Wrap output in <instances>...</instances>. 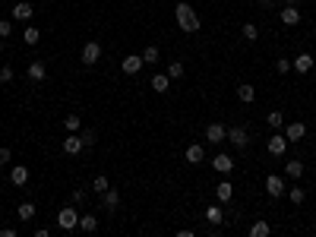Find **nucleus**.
Returning <instances> with one entry per match:
<instances>
[{
	"mask_svg": "<svg viewBox=\"0 0 316 237\" xmlns=\"http://www.w3.org/2000/svg\"><path fill=\"white\" fill-rule=\"evenodd\" d=\"M228 139L234 142V149H247L250 146V130L247 127H231L228 130Z\"/></svg>",
	"mask_w": 316,
	"mask_h": 237,
	"instance_id": "7ed1b4c3",
	"label": "nucleus"
},
{
	"mask_svg": "<svg viewBox=\"0 0 316 237\" xmlns=\"http://www.w3.org/2000/svg\"><path fill=\"white\" fill-rule=\"evenodd\" d=\"M168 76H171V79H180V76H183V64H180V61H171V64H168Z\"/></svg>",
	"mask_w": 316,
	"mask_h": 237,
	"instance_id": "2f4dec72",
	"label": "nucleus"
},
{
	"mask_svg": "<svg viewBox=\"0 0 316 237\" xmlns=\"http://www.w3.org/2000/svg\"><path fill=\"white\" fill-rule=\"evenodd\" d=\"M108 187H111V184H108V177H104V174H98L95 181H92V190H95V193H104Z\"/></svg>",
	"mask_w": 316,
	"mask_h": 237,
	"instance_id": "72a5a7b5",
	"label": "nucleus"
},
{
	"mask_svg": "<svg viewBox=\"0 0 316 237\" xmlns=\"http://www.w3.org/2000/svg\"><path fill=\"white\" fill-rule=\"evenodd\" d=\"M266 124L272 127V130H278V127H285V114L282 111H269V117H266Z\"/></svg>",
	"mask_w": 316,
	"mask_h": 237,
	"instance_id": "c756f323",
	"label": "nucleus"
},
{
	"mask_svg": "<svg viewBox=\"0 0 316 237\" xmlns=\"http://www.w3.org/2000/svg\"><path fill=\"white\" fill-rule=\"evenodd\" d=\"M288 199H291L294 206H300L303 199H307V190H303V187H291V190H288Z\"/></svg>",
	"mask_w": 316,
	"mask_h": 237,
	"instance_id": "cd10ccee",
	"label": "nucleus"
},
{
	"mask_svg": "<svg viewBox=\"0 0 316 237\" xmlns=\"http://www.w3.org/2000/svg\"><path fill=\"white\" fill-rule=\"evenodd\" d=\"M269 155H285V149H288V136L282 133V136H272V139H269Z\"/></svg>",
	"mask_w": 316,
	"mask_h": 237,
	"instance_id": "f3484780",
	"label": "nucleus"
},
{
	"mask_svg": "<svg viewBox=\"0 0 316 237\" xmlns=\"http://www.w3.org/2000/svg\"><path fill=\"white\" fill-rule=\"evenodd\" d=\"M215 196H218V203H231V199H234V184L231 181L215 184Z\"/></svg>",
	"mask_w": 316,
	"mask_h": 237,
	"instance_id": "dca6fc26",
	"label": "nucleus"
},
{
	"mask_svg": "<svg viewBox=\"0 0 316 237\" xmlns=\"http://www.w3.org/2000/svg\"><path fill=\"white\" fill-rule=\"evenodd\" d=\"M260 7H263V10H272V7H275V0H260Z\"/></svg>",
	"mask_w": 316,
	"mask_h": 237,
	"instance_id": "79ce46f5",
	"label": "nucleus"
},
{
	"mask_svg": "<svg viewBox=\"0 0 316 237\" xmlns=\"http://www.w3.org/2000/svg\"><path fill=\"white\" fill-rule=\"evenodd\" d=\"M83 149H86L83 146V136H67L64 139V152H67V155H79Z\"/></svg>",
	"mask_w": 316,
	"mask_h": 237,
	"instance_id": "6ab92c4d",
	"label": "nucleus"
},
{
	"mask_svg": "<svg viewBox=\"0 0 316 237\" xmlns=\"http://www.w3.org/2000/svg\"><path fill=\"white\" fill-rule=\"evenodd\" d=\"M0 54H4V38H0Z\"/></svg>",
	"mask_w": 316,
	"mask_h": 237,
	"instance_id": "c03bdc74",
	"label": "nucleus"
},
{
	"mask_svg": "<svg viewBox=\"0 0 316 237\" xmlns=\"http://www.w3.org/2000/svg\"><path fill=\"white\" fill-rule=\"evenodd\" d=\"M174 16H177V26L183 29V32H200V16H196V10L190 7V4H183V0H180V4L177 7H174Z\"/></svg>",
	"mask_w": 316,
	"mask_h": 237,
	"instance_id": "f257e3e1",
	"label": "nucleus"
},
{
	"mask_svg": "<svg viewBox=\"0 0 316 237\" xmlns=\"http://www.w3.org/2000/svg\"><path fill=\"white\" fill-rule=\"evenodd\" d=\"M285 174L291 177V181H297V177H303V161H288V164H285Z\"/></svg>",
	"mask_w": 316,
	"mask_h": 237,
	"instance_id": "a878e982",
	"label": "nucleus"
},
{
	"mask_svg": "<svg viewBox=\"0 0 316 237\" xmlns=\"http://www.w3.org/2000/svg\"><path fill=\"white\" fill-rule=\"evenodd\" d=\"M285 4H288V7H297V4H300V0H285Z\"/></svg>",
	"mask_w": 316,
	"mask_h": 237,
	"instance_id": "37998d69",
	"label": "nucleus"
},
{
	"mask_svg": "<svg viewBox=\"0 0 316 237\" xmlns=\"http://www.w3.org/2000/svg\"><path fill=\"white\" fill-rule=\"evenodd\" d=\"M16 218H19V221H32V218H35V203H22V206L16 209Z\"/></svg>",
	"mask_w": 316,
	"mask_h": 237,
	"instance_id": "393cba45",
	"label": "nucleus"
},
{
	"mask_svg": "<svg viewBox=\"0 0 316 237\" xmlns=\"http://www.w3.org/2000/svg\"><path fill=\"white\" fill-rule=\"evenodd\" d=\"M79 136H83V146H95V142H98V133H95V130H83Z\"/></svg>",
	"mask_w": 316,
	"mask_h": 237,
	"instance_id": "f704fd0d",
	"label": "nucleus"
},
{
	"mask_svg": "<svg viewBox=\"0 0 316 237\" xmlns=\"http://www.w3.org/2000/svg\"><path fill=\"white\" fill-rule=\"evenodd\" d=\"M275 70H278V73H282V76H285V73H288V70H291V61H285V57H282V61H278V64H275Z\"/></svg>",
	"mask_w": 316,
	"mask_h": 237,
	"instance_id": "58836bf2",
	"label": "nucleus"
},
{
	"mask_svg": "<svg viewBox=\"0 0 316 237\" xmlns=\"http://www.w3.org/2000/svg\"><path fill=\"white\" fill-rule=\"evenodd\" d=\"M10 181H13V187H26V184H29V168L16 164V168L10 171Z\"/></svg>",
	"mask_w": 316,
	"mask_h": 237,
	"instance_id": "aec40b11",
	"label": "nucleus"
},
{
	"mask_svg": "<svg viewBox=\"0 0 316 237\" xmlns=\"http://www.w3.org/2000/svg\"><path fill=\"white\" fill-rule=\"evenodd\" d=\"M7 161H10V149H7V146H0V168H4Z\"/></svg>",
	"mask_w": 316,
	"mask_h": 237,
	"instance_id": "ea45409f",
	"label": "nucleus"
},
{
	"mask_svg": "<svg viewBox=\"0 0 316 237\" xmlns=\"http://www.w3.org/2000/svg\"><path fill=\"white\" fill-rule=\"evenodd\" d=\"M26 73H29V82H44L48 79V67H44V61H32Z\"/></svg>",
	"mask_w": 316,
	"mask_h": 237,
	"instance_id": "6e6552de",
	"label": "nucleus"
},
{
	"mask_svg": "<svg viewBox=\"0 0 316 237\" xmlns=\"http://www.w3.org/2000/svg\"><path fill=\"white\" fill-rule=\"evenodd\" d=\"M149 86H152V89H155L158 95H165V92L171 89V76H168V73H155V76H152V79H149Z\"/></svg>",
	"mask_w": 316,
	"mask_h": 237,
	"instance_id": "2eb2a0df",
	"label": "nucleus"
},
{
	"mask_svg": "<svg viewBox=\"0 0 316 237\" xmlns=\"http://www.w3.org/2000/svg\"><path fill=\"white\" fill-rule=\"evenodd\" d=\"M64 127L70 130V133H79V130H83V121H79V114H67L64 117Z\"/></svg>",
	"mask_w": 316,
	"mask_h": 237,
	"instance_id": "bb28decb",
	"label": "nucleus"
},
{
	"mask_svg": "<svg viewBox=\"0 0 316 237\" xmlns=\"http://www.w3.org/2000/svg\"><path fill=\"white\" fill-rule=\"evenodd\" d=\"M101 61V44L98 41H86L83 44V64L92 67V64H98Z\"/></svg>",
	"mask_w": 316,
	"mask_h": 237,
	"instance_id": "20e7f679",
	"label": "nucleus"
},
{
	"mask_svg": "<svg viewBox=\"0 0 316 237\" xmlns=\"http://www.w3.org/2000/svg\"><path fill=\"white\" fill-rule=\"evenodd\" d=\"M237 98H240L243 104H250V101L256 98V89L250 86V82H240V86H237Z\"/></svg>",
	"mask_w": 316,
	"mask_h": 237,
	"instance_id": "5701e85b",
	"label": "nucleus"
},
{
	"mask_svg": "<svg viewBox=\"0 0 316 237\" xmlns=\"http://www.w3.org/2000/svg\"><path fill=\"white\" fill-rule=\"evenodd\" d=\"M278 16H282L285 26H300V10H297V7H288V4H285V10H282Z\"/></svg>",
	"mask_w": 316,
	"mask_h": 237,
	"instance_id": "a211bd4d",
	"label": "nucleus"
},
{
	"mask_svg": "<svg viewBox=\"0 0 316 237\" xmlns=\"http://www.w3.org/2000/svg\"><path fill=\"white\" fill-rule=\"evenodd\" d=\"M7 35H13V26H10V19H0V38L7 41Z\"/></svg>",
	"mask_w": 316,
	"mask_h": 237,
	"instance_id": "4c0bfd02",
	"label": "nucleus"
},
{
	"mask_svg": "<svg viewBox=\"0 0 316 237\" xmlns=\"http://www.w3.org/2000/svg\"><path fill=\"white\" fill-rule=\"evenodd\" d=\"M143 67H146L143 54H139V57H136V54H130V57H123V61H120V70H123L127 76H136V73H139V70H143Z\"/></svg>",
	"mask_w": 316,
	"mask_h": 237,
	"instance_id": "39448f33",
	"label": "nucleus"
},
{
	"mask_svg": "<svg viewBox=\"0 0 316 237\" xmlns=\"http://www.w3.org/2000/svg\"><path fill=\"white\" fill-rule=\"evenodd\" d=\"M143 61H146V64H158V47H155V44H149L146 51H143Z\"/></svg>",
	"mask_w": 316,
	"mask_h": 237,
	"instance_id": "473e14b6",
	"label": "nucleus"
},
{
	"mask_svg": "<svg viewBox=\"0 0 316 237\" xmlns=\"http://www.w3.org/2000/svg\"><path fill=\"white\" fill-rule=\"evenodd\" d=\"M313 64H316V61H313L310 54H297L294 61H291V70H297V73H310Z\"/></svg>",
	"mask_w": 316,
	"mask_h": 237,
	"instance_id": "4468645a",
	"label": "nucleus"
},
{
	"mask_svg": "<svg viewBox=\"0 0 316 237\" xmlns=\"http://www.w3.org/2000/svg\"><path fill=\"white\" fill-rule=\"evenodd\" d=\"M79 228H83L86 234H92V231H98V218L92 215V212H86V215H79Z\"/></svg>",
	"mask_w": 316,
	"mask_h": 237,
	"instance_id": "4be33fe9",
	"label": "nucleus"
},
{
	"mask_svg": "<svg viewBox=\"0 0 316 237\" xmlns=\"http://www.w3.org/2000/svg\"><path fill=\"white\" fill-rule=\"evenodd\" d=\"M266 193L272 196V199H278V196H285V181L278 174H269L266 177Z\"/></svg>",
	"mask_w": 316,
	"mask_h": 237,
	"instance_id": "0eeeda50",
	"label": "nucleus"
},
{
	"mask_svg": "<svg viewBox=\"0 0 316 237\" xmlns=\"http://www.w3.org/2000/svg\"><path fill=\"white\" fill-rule=\"evenodd\" d=\"M57 224H60L64 231H73V228H79V212H76L73 206L60 209V212H57Z\"/></svg>",
	"mask_w": 316,
	"mask_h": 237,
	"instance_id": "f03ea898",
	"label": "nucleus"
},
{
	"mask_svg": "<svg viewBox=\"0 0 316 237\" xmlns=\"http://www.w3.org/2000/svg\"><path fill=\"white\" fill-rule=\"evenodd\" d=\"M22 41H26L29 47H35V44L41 41V32L35 29V26H26V32H22Z\"/></svg>",
	"mask_w": 316,
	"mask_h": 237,
	"instance_id": "b1692460",
	"label": "nucleus"
},
{
	"mask_svg": "<svg viewBox=\"0 0 316 237\" xmlns=\"http://www.w3.org/2000/svg\"><path fill=\"white\" fill-rule=\"evenodd\" d=\"M0 237H16V228H4V231H0Z\"/></svg>",
	"mask_w": 316,
	"mask_h": 237,
	"instance_id": "a19ab883",
	"label": "nucleus"
},
{
	"mask_svg": "<svg viewBox=\"0 0 316 237\" xmlns=\"http://www.w3.org/2000/svg\"><path fill=\"white\" fill-rule=\"evenodd\" d=\"M13 76H16V73H13V67H10V64L0 67V82H13Z\"/></svg>",
	"mask_w": 316,
	"mask_h": 237,
	"instance_id": "e433bc0d",
	"label": "nucleus"
},
{
	"mask_svg": "<svg viewBox=\"0 0 316 237\" xmlns=\"http://www.w3.org/2000/svg\"><path fill=\"white\" fill-rule=\"evenodd\" d=\"M101 196V209L104 212H117V206H120V193H117L114 187H108L104 193H98Z\"/></svg>",
	"mask_w": 316,
	"mask_h": 237,
	"instance_id": "423d86ee",
	"label": "nucleus"
},
{
	"mask_svg": "<svg viewBox=\"0 0 316 237\" xmlns=\"http://www.w3.org/2000/svg\"><path fill=\"white\" fill-rule=\"evenodd\" d=\"M183 158H186V164H203L206 161V149L196 142V146H190V149L183 152Z\"/></svg>",
	"mask_w": 316,
	"mask_h": 237,
	"instance_id": "ddd939ff",
	"label": "nucleus"
},
{
	"mask_svg": "<svg viewBox=\"0 0 316 237\" xmlns=\"http://www.w3.org/2000/svg\"><path fill=\"white\" fill-rule=\"evenodd\" d=\"M240 35H243V38H247V41H256V38H260V29H256L253 22H247V26L240 29Z\"/></svg>",
	"mask_w": 316,
	"mask_h": 237,
	"instance_id": "7c9ffc66",
	"label": "nucleus"
},
{
	"mask_svg": "<svg viewBox=\"0 0 316 237\" xmlns=\"http://www.w3.org/2000/svg\"><path fill=\"white\" fill-rule=\"evenodd\" d=\"M206 221L209 224H225V209L221 206H209L206 209Z\"/></svg>",
	"mask_w": 316,
	"mask_h": 237,
	"instance_id": "412c9836",
	"label": "nucleus"
},
{
	"mask_svg": "<svg viewBox=\"0 0 316 237\" xmlns=\"http://www.w3.org/2000/svg\"><path fill=\"white\" fill-rule=\"evenodd\" d=\"M269 231H272V228H269L266 221H253L250 224V237H269Z\"/></svg>",
	"mask_w": 316,
	"mask_h": 237,
	"instance_id": "c85d7f7f",
	"label": "nucleus"
},
{
	"mask_svg": "<svg viewBox=\"0 0 316 237\" xmlns=\"http://www.w3.org/2000/svg\"><path fill=\"white\" fill-rule=\"evenodd\" d=\"M206 139H209V146H218L221 139H228V130L221 124H209L206 127Z\"/></svg>",
	"mask_w": 316,
	"mask_h": 237,
	"instance_id": "9d476101",
	"label": "nucleus"
},
{
	"mask_svg": "<svg viewBox=\"0 0 316 237\" xmlns=\"http://www.w3.org/2000/svg\"><path fill=\"white\" fill-rule=\"evenodd\" d=\"M70 199H73V203H86V199H89V193H86L83 187H76L73 193H70Z\"/></svg>",
	"mask_w": 316,
	"mask_h": 237,
	"instance_id": "c9c22d12",
	"label": "nucleus"
},
{
	"mask_svg": "<svg viewBox=\"0 0 316 237\" xmlns=\"http://www.w3.org/2000/svg\"><path fill=\"white\" fill-rule=\"evenodd\" d=\"M285 136H288V142H300L303 136H307V124H300V121L288 124V127H285Z\"/></svg>",
	"mask_w": 316,
	"mask_h": 237,
	"instance_id": "f8f14e48",
	"label": "nucleus"
},
{
	"mask_svg": "<svg viewBox=\"0 0 316 237\" xmlns=\"http://www.w3.org/2000/svg\"><path fill=\"white\" fill-rule=\"evenodd\" d=\"M35 16V7L29 4V0H19V4L13 7V19H19V22H29Z\"/></svg>",
	"mask_w": 316,
	"mask_h": 237,
	"instance_id": "9b49d317",
	"label": "nucleus"
},
{
	"mask_svg": "<svg viewBox=\"0 0 316 237\" xmlns=\"http://www.w3.org/2000/svg\"><path fill=\"white\" fill-rule=\"evenodd\" d=\"M212 168H215L218 174H231V171H234V158L228 155V152H218V155L212 158Z\"/></svg>",
	"mask_w": 316,
	"mask_h": 237,
	"instance_id": "1a4fd4ad",
	"label": "nucleus"
}]
</instances>
